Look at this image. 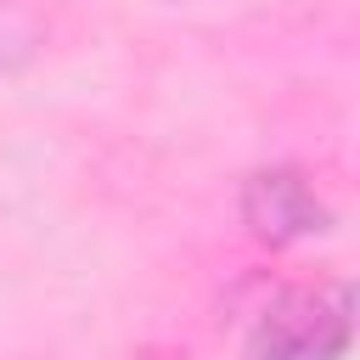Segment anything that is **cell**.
I'll list each match as a JSON object with an SVG mask.
<instances>
[{
  "instance_id": "6da1fadb",
  "label": "cell",
  "mask_w": 360,
  "mask_h": 360,
  "mask_svg": "<svg viewBox=\"0 0 360 360\" xmlns=\"http://www.w3.org/2000/svg\"><path fill=\"white\" fill-rule=\"evenodd\" d=\"M343 349H349V292L332 287L281 304L264 321L248 360H343Z\"/></svg>"
},
{
  "instance_id": "7a4b0ae2",
  "label": "cell",
  "mask_w": 360,
  "mask_h": 360,
  "mask_svg": "<svg viewBox=\"0 0 360 360\" xmlns=\"http://www.w3.org/2000/svg\"><path fill=\"white\" fill-rule=\"evenodd\" d=\"M242 214L270 242H292V236H309V231L326 225V208L315 202V191L304 186V174H292V169L253 174L248 191H242Z\"/></svg>"
}]
</instances>
